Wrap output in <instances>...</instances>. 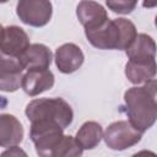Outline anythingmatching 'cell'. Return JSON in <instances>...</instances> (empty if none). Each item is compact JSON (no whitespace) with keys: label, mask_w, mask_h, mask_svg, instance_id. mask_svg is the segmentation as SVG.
I'll use <instances>...</instances> for the list:
<instances>
[{"label":"cell","mask_w":157,"mask_h":157,"mask_svg":"<svg viewBox=\"0 0 157 157\" xmlns=\"http://www.w3.org/2000/svg\"><path fill=\"white\" fill-rule=\"evenodd\" d=\"M53 54L50 49L40 43H34L18 58L22 67L27 71L32 70H48L52 64Z\"/></svg>","instance_id":"cell-10"},{"label":"cell","mask_w":157,"mask_h":157,"mask_svg":"<svg viewBox=\"0 0 157 157\" xmlns=\"http://www.w3.org/2000/svg\"><path fill=\"white\" fill-rule=\"evenodd\" d=\"M54 75L48 70H32L23 75L22 90L31 97L38 96L54 86Z\"/></svg>","instance_id":"cell-11"},{"label":"cell","mask_w":157,"mask_h":157,"mask_svg":"<svg viewBox=\"0 0 157 157\" xmlns=\"http://www.w3.org/2000/svg\"><path fill=\"white\" fill-rule=\"evenodd\" d=\"M87 40L97 49L126 50L137 37L135 25L126 18L108 20L103 26L85 31Z\"/></svg>","instance_id":"cell-2"},{"label":"cell","mask_w":157,"mask_h":157,"mask_svg":"<svg viewBox=\"0 0 157 157\" xmlns=\"http://www.w3.org/2000/svg\"><path fill=\"white\" fill-rule=\"evenodd\" d=\"M23 126L12 114L0 115V145L1 147L17 146L23 140Z\"/></svg>","instance_id":"cell-12"},{"label":"cell","mask_w":157,"mask_h":157,"mask_svg":"<svg viewBox=\"0 0 157 157\" xmlns=\"http://www.w3.org/2000/svg\"><path fill=\"white\" fill-rule=\"evenodd\" d=\"M155 25H156V27H157V16H156V18H155Z\"/></svg>","instance_id":"cell-20"},{"label":"cell","mask_w":157,"mask_h":157,"mask_svg":"<svg viewBox=\"0 0 157 157\" xmlns=\"http://www.w3.org/2000/svg\"><path fill=\"white\" fill-rule=\"evenodd\" d=\"M107 6L115 13H121V15H128L132 12L137 5L136 1H126V0H118V1H107Z\"/></svg>","instance_id":"cell-17"},{"label":"cell","mask_w":157,"mask_h":157,"mask_svg":"<svg viewBox=\"0 0 157 157\" xmlns=\"http://www.w3.org/2000/svg\"><path fill=\"white\" fill-rule=\"evenodd\" d=\"M103 129L97 121H86L77 130L75 139L83 150L94 148L103 139Z\"/></svg>","instance_id":"cell-15"},{"label":"cell","mask_w":157,"mask_h":157,"mask_svg":"<svg viewBox=\"0 0 157 157\" xmlns=\"http://www.w3.org/2000/svg\"><path fill=\"white\" fill-rule=\"evenodd\" d=\"M131 157H157V153H155L153 151H150V150H142V151L136 152Z\"/></svg>","instance_id":"cell-19"},{"label":"cell","mask_w":157,"mask_h":157,"mask_svg":"<svg viewBox=\"0 0 157 157\" xmlns=\"http://www.w3.org/2000/svg\"><path fill=\"white\" fill-rule=\"evenodd\" d=\"M85 55L81 48L74 43H65L55 52V65L63 74H72L83 64Z\"/></svg>","instance_id":"cell-8"},{"label":"cell","mask_w":157,"mask_h":157,"mask_svg":"<svg viewBox=\"0 0 157 157\" xmlns=\"http://www.w3.org/2000/svg\"><path fill=\"white\" fill-rule=\"evenodd\" d=\"M83 148L77 140L70 135H64L52 151L50 157H81Z\"/></svg>","instance_id":"cell-16"},{"label":"cell","mask_w":157,"mask_h":157,"mask_svg":"<svg viewBox=\"0 0 157 157\" xmlns=\"http://www.w3.org/2000/svg\"><path fill=\"white\" fill-rule=\"evenodd\" d=\"M26 117L31 123L56 124L66 129L74 119L71 105L63 98H38L26 105Z\"/></svg>","instance_id":"cell-3"},{"label":"cell","mask_w":157,"mask_h":157,"mask_svg":"<svg viewBox=\"0 0 157 157\" xmlns=\"http://www.w3.org/2000/svg\"><path fill=\"white\" fill-rule=\"evenodd\" d=\"M76 15L85 31H92L103 26L108 20L104 7L96 1H81L77 5Z\"/></svg>","instance_id":"cell-7"},{"label":"cell","mask_w":157,"mask_h":157,"mask_svg":"<svg viewBox=\"0 0 157 157\" xmlns=\"http://www.w3.org/2000/svg\"><path fill=\"white\" fill-rule=\"evenodd\" d=\"M27 33L18 26H6L1 29V53L2 56L18 59L29 47Z\"/></svg>","instance_id":"cell-6"},{"label":"cell","mask_w":157,"mask_h":157,"mask_svg":"<svg viewBox=\"0 0 157 157\" xmlns=\"http://www.w3.org/2000/svg\"><path fill=\"white\" fill-rule=\"evenodd\" d=\"M0 157H28V155L21 147L13 146V147H9L7 150H5L0 155Z\"/></svg>","instance_id":"cell-18"},{"label":"cell","mask_w":157,"mask_h":157,"mask_svg":"<svg viewBox=\"0 0 157 157\" xmlns=\"http://www.w3.org/2000/svg\"><path fill=\"white\" fill-rule=\"evenodd\" d=\"M142 132L135 129L130 121L119 120L112 123L104 131V142L110 150L123 151L140 142Z\"/></svg>","instance_id":"cell-4"},{"label":"cell","mask_w":157,"mask_h":157,"mask_svg":"<svg viewBox=\"0 0 157 157\" xmlns=\"http://www.w3.org/2000/svg\"><path fill=\"white\" fill-rule=\"evenodd\" d=\"M16 13L25 25L43 27L52 18L53 6L45 0H21L16 5Z\"/></svg>","instance_id":"cell-5"},{"label":"cell","mask_w":157,"mask_h":157,"mask_svg":"<svg viewBox=\"0 0 157 157\" xmlns=\"http://www.w3.org/2000/svg\"><path fill=\"white\" fill-rule=\"evenodd\" d=\"M157 45L153 38L146 33H140L132 44L125 50L129 60L131 61H148L156 59Z\"/></svg>","instance_id":"cell-13"},{"label":"cell","mask_w":157,"mask_h":157,"mask_svg":"<svg viewBox=\"0 0 157 157\" xmlns=\"http://www.w3.org/2000/svg\"><path fill=\"white\" fill-rule=\"evenodd\" d=\"M23 67L18 59L1 58L0 69V90L4 92H15L22 87L23 80Z\"/></svg>","instance_id":"cell-9"},{"label":"cell","mask_w":157,"mask_h":157,"mask_svg":"<svg viewBox=\"0 0 157 157\" xmlns=\"http://www.w3.org/2000/svg\"><path fill=\"white\" fill-rule=\"evenodd\" d=\"M124 102L130 124L144 134L157 120V78L129 88L124 93Z\"/></svg>","instance_id":"cell-1"},{"label":"cell","mask_w":157,"mask_h":157,"mask_svg":"<svg viewBox=\"0 0 157 157\" xmlns=\"http://www.w3.org/2000/svg\"><path fill=\"white\" fill-rule=\"evenodd\" d=\"M156 74H157L156 59L148 60V61H131V60H129L125 64V76L134 85H139V83L153 80Z\"/></svg>","instance_id":"cell-14"}]
</instances>
